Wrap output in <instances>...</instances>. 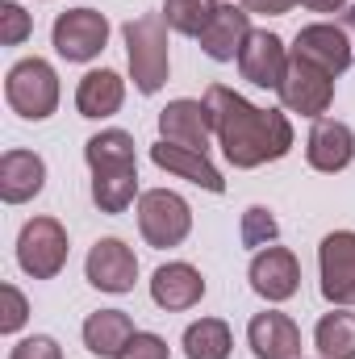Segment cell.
<instances>
[{"label":"cell","instance_id":"1","mask_svg":"<svg viewBox=\"0 0 355 359\" xmlns=\"http://www.w3.org/2000/svg\"><path fill=\"white\" fill-rule=\"evenodd\" d=\"M201 100H205L213 138L230 168L251 172V168L276 163L293 151V121L284 109H260L226 84H209Z\"/></svg>","mask_w":355,"mask_h":359},{"label":"cell","instance_id":"2","mask_svg":"<svg viewBox=\"0 0 355 359\" xmlns=\"http://www.w3.org/2000/svg\"><path fill=\"white\" fill-rule=\"evenodd\" d=\"M168 21L163 13H142L134 21H126L121 38H126V59H130V80L142 96H155V92L168 84V72H172V55H168Z\"/></svg>","mask_w":355,"mask_h":359},{"label":"cell","instance_id":"3","mask_svg":"<svg viewBox=\"0 0 355 359\" xmlns=\"http://www.w3.org/2000/svg\"><path fill=\"white\" fill-rule=\"evenodd\" d=\"M4 100L25 121H46L59 109V76L46 59H21L4 76Z\"/></svg>","mask_w":355,"mask_h":359},{"label":"cell","instance_id":"4","mask_svg":"<svg viewBox=\"0 0 355 359\" xmlns=\"http://www.w3.org/2000/svg\"><path fill=\"white\" fill-rule=\"evenodd\" d=\"M67 230L59 217H29L17 234V264L34 280H55L67 264Z\"/></svg>","mask_w":355,"mask_h":359},{"label":"cell","instance_id":"5","mask_svg":"<svg viewBox=\"0 0 355 359\" xmlns=\"http://www.w3.org/2000/svg\"><path fill=\"white\" fill-rule=\"evenodd\" d=\"M138 230L147 238V247H180L188 234H192V209L180 192L168 188H151L138 196Z\"/></svg>","mask_w":355,"mask_h":359},{"label":"cell","instance_id":"6","mask_svg":"<svg viewBox=\"0 0 355 359\" xmlns=\"http://www.w3.org/2000/svg\"><path fill=\"white\" fill-rule=\"evenodd\" d=\"M276 92H280L284 113H301V117L318 121V117H326V109L335 100V76L288 50V72H284V84Z\"/></svg>","mask_w":355,"mask_h":359},{"label":"cell","instance_id":"7","mask_svg":"<svg viewBox=\"0 0 355 359\" xmlns=\"http://www.w3.org/2000/svg\"><path fill=\"white\" fill-rule=\"evenodd\" d=\"M51 42L59 50V59L67 63H92L105 42H109V17L96 8H67L55 17L51 25Z\"/></svg>","mask_w":355,"mask_h":359},{"label":"cell","instance_id":"8","mask_svg":"<svg viewBox=\"0 0 355 359\" xmlns=\"http://www.w3.org/2000/svg\"><path fill=\"white\" fill-rule=\"evenodd\" d=\"M318 276H322V297L330 305H355V230H335L318 247Z\"/></svg>","mask_w":355,"mask_h":359},{"label":"cell","instance_id":"9","mask_svg":"<svg viewBox=\"0 0 355 359\" xmlns=\"http://www.w3.org/2000/svg\"><path fill=\"white\" fill-rule=\"evenodd\" d=\"M293 55L318 63V67L330 72L335 80L355 63L351 38H347V29H343L339 21H314V25H305V29L297 34V42H293Z\"/></svg>","mask_w":355,"mask_h":359},{"label":"cell","instance_id":"10","mask_svg":"<svg viewBox=\"0 0 355 359\" xmlns=\"http://www.w3.org/2000/svg\"><path fill=\"white\" fill-rule=\"evenodd\" d=\"M247 280H251V288L264 301L280 305V301L297 297V288H301V264H297V255L288 247H276L272 243L264 251H255V259L247 268Z\"/></svg>","mask_w":355,"mask_h":359},{"label":"cell","instance_id":"11","mask_svg":"<svg viewBox=\"0 0 355 359\" xmlns=\"http://www.w3.org/2000/svg\"><path fill=\"white\" fill-rule=\"evenodd\" d=\"M84 276H88L92 288L121 297V292H130L134 280H138V259H134V251H130L121 238H100L88 251V259H84Z\"/></svg>","mask_w":355,"mask_h":359},{"label":"cell","instance_id":"12","mask_svg":"<svg viewBox=\"0 0 355 359\" xmlns=\"http://www.w3.org/2000/svg\"><path fill=\"white\" fill-rule=\"evenodd\" d=\"M239 72L255 88H280L284 72H288V46H284V38L272 34V29H251L247 46L239 55Z\"/></svg>","mask_w":355,"mask_h":359},{"label":"cell","instance_id":"13","mask_svg":"<svg viewBox=\"0 0 355 359\" xmlns=\"http://www.w3.org/2000/svg\"><path fill=\"white\" fill-rule=\"evenodd\" d=\"M305 159L314 172H347L355 159V134L347 121H335V117H318L309 138H305Z\"/></svg>","mask_w":355,"mask_h":359},{"label":"cell","instance_id":"14","mask_svg":"<svg viewBox=\"0 0 355 359\" xmlns=\"http://www.w3.org/2000/svg\"><path fill=\"white\" fill-rule=\"evenodd\" d=\"M209 134H213V126H209L205 100L180 96V100H168V104L159 109V138H163V142H176V147H188V151L209 155Z\"/></svg>","mask_w":355,"mask_h":359},{"label":"cell","instance_id":"15","mask_svg":"<svg viewBox=\"0 0 355 359\" xmlns=\"http://www.w3.org/2000/svg\"><path fill=\"white\" fill-rule=\"evenodd\" d=\"M247 347L255 359H301V326L280 309L255 313L247 322Z\"/></svg>","mask_w":355,"mask_h":359},{"label":"cell","instance_id":"16","mask_svg":"<svg viewBox=\"0 0 355 359\" xmlns=\"http://www.w3.org/2000/svg\"><path fill=\"white\" fill-rule=\"evenodd\" d=\"M247 38H251V13L234 8V4H217L213 17H209V25H205V34L196 42H201V50L213 63H234L243 55Z\"/></svg>","mask_w":355,"mask_h":359},{"label":"cell","instance_id":"17","mask_svg":"<svg viewBox=\"0 0 355 359\" xmlns=\"http://www.w3.org/2000/svg\"><path fill=\"white\" fill-rule=\"evenodd\" d=\"M201 297H205V276L192 268V264H184V259L163 264V268H155V276H151V301L159 309H168V313L192 309Z\"/></svg>","mask_w":355,"mask_h":359},{"label":"cell","instance_id":"18","mask_svg":"<svg viewBox=\"0 0 355 359\" xmlns=\"http://www.w3.org/2000/svg\"><path fill=\"white\" fill-rule=\"evenodd\" d=\"M46 163L34 151H4L0 155V201L4 205H25L42 192Z\"/></svg>","mask_w":355,"mask_h":359},{"label":"cell","instance_id":"19","mask_svg":"<svg viewBox=\"0 0 355 359\" xmlns=\"http://www.w3.org/2000/svg\"><path fill=\"white\" fill-rule=\"evenodd\" d=\"M151 163L163 168V172H172V176H180V180H188V184H196V188H205V192H226L222 172L201 151H188V147H176V142H163L159 138L151 147Z\"/></svg>","mask_w":355,"mask_h":359},{"label":"cell","instance_id":"20","mask_svg":"<svg viewBox=\"0 0 355 359\" xmlns=\"http://www.w3.org/2000/svg\"><path fill=\"white\" fill-rule=\"evenodd\" d=\"M134 318L126 309H96L88 322H84V347H88L96 359H117L130 339H134Z\"/></svg>","mask_w":355,"mask_h":359},{"label":"cell","instance_id":"21","mask_svg":"<svg viewBox=\"0 0 355 359\" xmlns=\"http://www.w3.org/2000/svg\"><path fill=\"white\" fill-rule=\"evenodd\" d=\"M121 100H126V80L117 72H109V67L88 72L80 80V88H76V109H80V117H92V121L113 117L121 109Z\"/></svg>","mask_w":355,"mask_h":359},{"label":"cell","instance_id":"22","mask_svg":"<svg viewBox=\"0 0 355 359\" xmlns=\"http://www.w3.org/2000/svg\"><path fill=\"white\" fill-rule=\"evenodd\" d=\"M314 347L322 359H355V313L335 305L314 326Z\"/></svg>","mask_w":355,"mask_h":359},{"label":"cell","instance_id":"23","mask_svg":"<svg viewBox=\"0 0 355 359\" xmlns=\"http://www.w3.org/2000/svg\"><path fill=\"white\" fill-rule=\"evenodd\" d=\"M84 159H88L92 176L96 172H121V168H138L134 159V138L126 130H100L84 142Z\"/></svg>","mask_w":355,"mask_h":359},{"label":"cell","instance_id":"24","mask_svg":"<svg viewBox=\"0 0 355 359\" xmlns=\"http://www.w3.org/2000/svg\"><path fill=\"white\" fill-rule=\"evenodd\" d=\"M138 196V168H121V172H96L92 176V201L100 213L117 217L134 205Z\"/></svg>","mask_w":355,"mask_h":359},{"label":"cell","instance_id":"25","mask_svg":"<svg viewBox=\"0 0 355 359\" xmlns=\"http://www.w3.org/2000/svg\"><path fill=\"white\" fill-rule=\"evenodd\" d=\"M230 326L222 318H201L184 330V355L188 359H230Z\"/></svg>","mask_w":355,"mask_h":359},{"label":"cell","instance_id":"26","mask_svg":"<svg viewBox=\"0 0 355 359\" xmlns=\"http://www.w3.org/2000/svg\"><path fill=\"white\" fill-rule=\"evenodd\" d=\"M213 8H217V0H163V21L184 38H201Z\"/></svg>","mask_w":355,"mask_h":359},{"label":"cell","instance_id":"27","mask_svg":"<svg viewBox=\"0 0 355 359\" xmlns=\"http://www.w3.org/2000/svg\"><path fill=\"white\" fill-rule=\"evenodd\" d=\"M276 217H272V209H264V205H251L247 213H243V247H272L276 243Z\"/></svg>","mask_w":355,"mask_h":359},{"label":"cell","instance_id":"28","mask_svg":"<svg viewBox=\"0 0 355 359\" xmlns=\"http://www.w3.org/2000/svg\"><path fill=\"white\" fill-rule=\"evenodd\" d=\"M29 34H34L29 13H25L17 0H4V4H0V46H21Z\"/></svg>","mask_w":355,"mask_h":359},{"label":"cell","instance_id":"29","mask_svg":"<svg viewBox=\"0 0 355 359\" xmlns=\"http://www.w3.org/2000/svg\"><path fill=\"white\" fill-rule=\"evenodd\" d=\"M0 301H4V309H0V334H17L25 326V318H29V301L21 297L17 284H0Z\"/></svg>","mask_w":355,"mask_h":359},{"label":"cell","instance_id":"30","mask_svg":"<svg viewBox=\"0 0 355 359\" xmlns=\"http://www.w3.org/2000/svg\"><path fill=\"white\" fill-rule=\"evenodd\" d=\"M8 359H63V351H59V343L51 334H29L8 351Z\"/></svg>","mask_w":355,"mask_h":359},{"label":"cell","instance_id":"31","mask_svg":"<svg viewBox=\"0 0 355 359\" xmlns=\"http://www.w3.org/2000/svg\"><path fill=\"white\" fill-rule=\"evenodd\" d=\"M117 359H168V343L159 334H151V330H138Z\"/></svg>","mask_w":355,"mask_h":359},{"label":"cell","instance_id":"32","mask_svg":"<svg viewBox=\"0 0 355 359\" xmlns=\"http://www.w3.org/2000/svg\"><path fill=\"white\" fill-rule=\"evenodd\" d=\"M301 0H243L247 13H264V17H284L288 8H297Z\"/></svg>","mask_w":355,"mask_h":359},{"label":"cell","instance_id":"33","mask_svg":"<svg viewBox=\"0 0 355 359\" xmlns=\"http://www.w3.org/2000/svg\"><path fill=\"white\" fill-rule=\"evenodd\" d=\"M301 4H305L309 13H343L351 0H301Z\"/></svg>","mask_w":355,"mask_h":359},{"label":"cell","instance_id":"34","mask_svg":"<svg viewBox=\"0 0 355 359\" xmlns=\"http://www.w3.org/2000/svg\"><path fill=\"white\" fill-rule=\"evenodd\" d=\"M343 29H347V38H351V50H355V0L343 8V21H339Z\"/></svg>","mask_w":355,"mask_h":359}]
</instances>
